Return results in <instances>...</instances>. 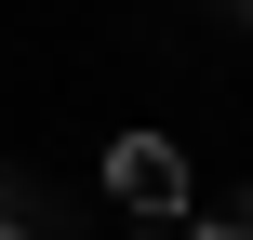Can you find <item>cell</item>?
Segmentation results:
<instances>
[{"mask_svg":"<svg viewBox=\"0 0 253 240\" xmlns=\"http://www.w3.org/2000/svg\"><path fill=\"white\" fill-rule=\"evenodd\" d=\"M107 200H120L133 227H173V214H187V147H173V134H120V147H107Z\"/></svg>","mask_w":253,"mask_h":240,"instance_id":"cell-1","label":"cell"},{"mask_svg":"<svg viewBox=\"0 0 253 240\" xmlns=\"http://www.w3.org/2000/svg\"><path fill=\"white\" fill-rule=\"evenodd\" d=\"M213 240H253V200H240V214H213Z\"/></svg>","mask_w":253,"mask_h":240,"instance_id":"cell-2","label":"cell"},{"mask_svg":"<svg viewBox=\"0 0 253 240\" xmlns=\"http://www.w3.org/2000/svg\"><path fill=\"white\" fill-rule=\"evenodd\" d=\"M0 240H27V214H0Z\"/></svg>","mask_w":253,"mask_h":240,"instance_id":"cell-3","label":"cell"},{"mask_svg":"<svg viewBox=\"0 0 253 240\" xmlns=\"http://www.w3.org/2000/svg\"><path fill=\"white\" fill-rule=\"evenodd\" d=\"M133 240H173V227H133Z\"/></svg>","mask_w":253,"mask_h":240,"instance_id":"cell-4","label":"cell"}]
</instances>
